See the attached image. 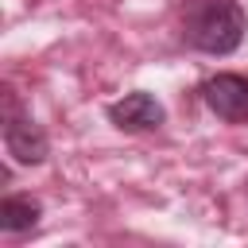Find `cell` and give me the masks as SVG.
I'll use <instances>...</instances> for the list:
<instances>
[{
    "label": "cell",
    "mask_w": 248,
    "mask_h": 248,
    "mask_svg": "<svg viewBox=\"0 0 248 248\" xmlns=\"http://www.w3.org/2000/svg\"><path fill=\"white\" fill-rule=\"evenodd\" d=\"M178 31L194 50L229 54L244 39V8L236 0H182Z\"/></svg>",
    "instance_id": "1"
},
{
    "label": "cell",
    "mask_w": 248,
    "mask_h": 248,
    "mask_svg": "<svg viewBox=\"0 0 248 248\" xmlns=\"http://www.w3.org/2000/svg\"><path fill=\"white\" fill-rule=\"evenodd\" d=\"M108 120H112L120 132H151V128H159V124L167 120V112H163V105H159L151 93L136 89V93L120 97L116 105H108Z\"/></svg>",
    "instance_id": "4"
},
{
    "label": "cell",
    "mask_w": 248,
    "mask_h": 248,
    "mask_svg": "<svg viewBox=\"0 0 248 248\" xmlns=\"http://www.w3.org/2000/svg\"><path fill=\"white\" fill-rule=\"evenodd\" d=\"M39 213H43L39 202H31L23 194H8L0 202V229L4 232H23V229H31L39 221Z\"/></svg>",
    "instance_id": "5"
},
{
    "label": "cell",
    "mask_w": 248,
    "mask_h": 248,
    "mask_svg": "<svg viewBox=\"0 0 248 248\" xmlns=\"http://www.w3.org/2000/svg\"><path fill=\"white\" fill-rule=\"evenodd\" d=\"M244 194H248V182H244Z\"/></svg>",
    "instance_id": "6"
},
{
    "label": "cell",
    "mask_w": 248,
    "mask_h": 248,
    "mask_svg": "<svg viewBox=\"0 0 248 248\" xmlns=\"http://www.w3.org/2000/svg\"><path fill=\"white\" fill-rule=\"evenodd\" d=\"M202 97H205V105H209L221 120H229V124L248 120V81H244V78H236V74H217V78H209V81L202 85Z\"/></svg>",
    "instance_id": "3"
},
{
    "label": "cell",
    "mask_w": 248,
    "mask_h": 248,
    "mask_svg": "<svg viewBox=\"0 0 248 248\" xmlns=\"http://www.w3.org/2000/svg\"><path fill=\"white\" fill-rule=\"evenodd\" d=\"M4 147H8V155H12L16 163H27V167H39V163L46 159V151H50L46 132H43V128L35 124V116L23 112L12 97L4 101Z\"/></svg>",
    "instance_id": "2"
}]
</instances>
